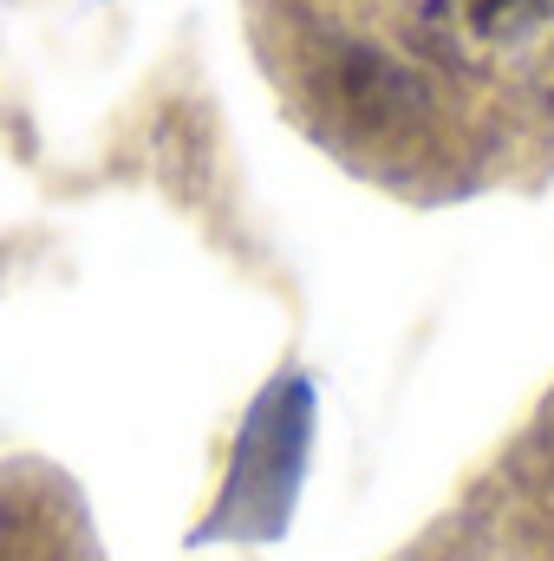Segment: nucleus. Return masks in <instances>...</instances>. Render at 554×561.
<instances>
[{
    "label": "nucleus",
    "mask_w": 554,
    "mask_h": 561,
    "mask_svg": "<svg viewBox=\"0 0 554 561\" xmlns=\"http://www.w3.org/2000/svg\"><path fill=\"white\" fill-rule=\"evenodd\" d=\"M249 33L287 118L405 203L554 170V0H249Z\"/></svg>",
    "instance_id": "nucleus-1"
},
{
    "label": "nucleus",
    "mask_w": 554,
    "mask_h": 561,
    "mask_svg": "<svg viewBox=\"0 0 554 561\" xmlns=\"http://www.w3.org/2000/svg\"><path fill=\"white\" fill-rule=\"evenodd\" d=\"M0 561H105L92 510L59 463H0Z\"/></svg>",
    "instance_id": "nucleus-3"
},
{
    "label": "nucleus",
    "mask_w": 554,
    "mask_h": 561,
    "mask_svg": "<svg viewBox=\"0 0 554 561\" xmlns=\"http://www.w3.org/2000/svg\"><path fill=\"white\" fill-rule=\"evenodd\" d=\"M392 561H554V392Z\"/></svg>",
    "instance_id": "nucleus-2"
}]
</instances>
